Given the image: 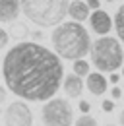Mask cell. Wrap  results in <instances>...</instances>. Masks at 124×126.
Segmentation results:
<instances>
[{"instance_id":"obj_11","label":"cell","mask_w":124,"mask_h":126,"mask_svg":"<svg viewBox=\"0 0 124 126\" xmlns=\"http://www.w3.org/2000/svg\"><path fill=\"white\" fill-rule=\"evenodd\" d=\"M64 91L68 97H79L83 91V81L81 78H78L76 74H68L64 76Z\"/></svg>"},{"instance_id":"obj_18","label":"cell","mask_w":124,"mask_h":126,"mask_svg":"<svg viewBox=\"0 0 124 126\" xmlns=\"http://www.w3.org/2000/svg\"><path fill=\"white\" fill-rule=\"evenodd\" d=\"M85 4H87L89 10H99V8H101V0H87Z\"/></svg>"},{"instance_id":"obj_7","label":"cell","mask_w":124,"mask_h":126,"mask_svg":"<svg viewBox=\"0 0 124 126\" xmlns=\"http://www.w3.org/2000/svg\"><path fill=\"white\" fill-rule=\"evenodd\" d=\"M89 21H91V27L95 33H99V35H107L110 31V27H112V19L108 16L105 10H93V16L89 17Z\"/></svg>"},{"instance_id":"obj_5","label":"cell","mask_w":124,"mask_h":126,"mask_svg":"<svg viewBox=\"0 0 124 126\" xmlns=\"http://www.w3.org/2000/svg\"><path fill=\"white\" fill-rule=\"evenodd\" d=\"M43 126H72L74 110L66 99H48L41 109Z\"/></svg>"},{"instance_id":"obj_12","label":"cell","mask_w":124,"mask_h":126,"mask_svg":"<svg viewBox=\"0 0 124 126\" xmlns=\"http://www.w3.org/2000/svg\"><path fill=\"white\" fill-rule=\"evenodd\" d=\"M114 29H116L118 39L124 41V4L116 10V14H114Z\"/></svg>"},{"instance_id":"obj_19","label":"cell","mask_w":124,"mask_h":126,"mask_svg":"<svg viewBox=\"0 0 124 126\" xmlns=\"http://www.w3.org/2000/svg\"><path fill=\"white\" fill-rule=\"evenodd\" d=\"M110 95H112V99H120V97H122V89H120L118 85H114V87L110 89Z\"/></svg>"},{"instance_id":"obj_6","label":"cell","mask_w":124,"mask_h":126,"mask_svg":"<svg viewBox=\"0 0 124 126\" xmlns=\"http://www.w3.org/2000/svg\"><path fill=\"white\" fill-rule=\"evenodd\" d=\"M6 126H31L33 124V112L23 101H14L8 105L4 112Z\"/></svg>"},{"instance_id":"obj_21","label":"cell","mask_w":124,"mask_h":126,"mask_svg":"<svg viewBox=\"0 0 124 126\" xmlns=\"http://www.w3.org/2000/svg\"><path fill=\"white\" fill-rule=\"evenodd\" d=\"M110 83H114V85H116V83H118V81H120V76H118V74H116V72H110Z\"/></svg>"},{"instance_id":"obj_26","label":"cell","mask_w":124,"mask_h":126,"mask_svg":"<svg viewBox=\"0 0 124 126\" xmlns=\"http://www.w3.org/2000/svg\"><path fill=\"white\" fill-rule=\"evenodd\" d=\"M107 2H112V0H107Z\"/></svg>"},{"instance_id":"obj_14","label":"cell","mask_w":124,"mask_h":126,"mask_svg":"<svg viewBox=\"0 0 124 126\" xmlns=\"http://www.w3.org/2000/svg\"><path fill=\"white\" fill-rule=\"evenodd\" d=\"M10 31H12V37H14V39H25L27 33H29V29H27L25 23H17V21H16Z\"/></svg>"},{"instance_id":"obj_3","label":"cell","mask_w":124,"mask_h":126,"mask_svg":"<svg viewBox=\"0 0 124 126\" xmlns=\"http://www.w3.org/2000/svg\"><path fill=\"white\" fill-rule=\"evenodd\" d=\"M70 0H19V12L39 27H54L66 17Z\"/></svg>"},{"instance_id":"obj_9","label":"cell","mask_w":124,"mask_h":126,"mask_svg":"<svg viewBox=\"0 0 124 126\" xmlns=\"http://www.w3.org/2000/svg\"><path fill=\"white\" fill-rule=\"evenodd\" d=\"M87 89L91 91L93 95H103L107 91L108 83H107V78L101 74V72H93V74H87Z\"/></svg>"},{"instance_id":"obj_1","label":"cell","mask_w":124,"mask_h":126,"mask_svg":"<svg viewBox=\"0 0 124 126\" xmlns=\"http://www.w3.org/2000/svg\"><path fill=\"white\" fill-rule=\"evenodd\" d=\"M2 74L6 87L14 95L31 103H41L52 99L58 91L64 78V64L46 47L21 41L6 52Z\"/></svg>"},{"instance_id":"obj_22","label":"cell","mask_w":124,"mask_h":126,"mask_svg":"<svg viewBox=\"0 0 124 126\" xmlns=\"http://www.w3.org/2000/svg\"><path fill=\"white\" fill-rule=\"evenodd\" d=\"M4 101H6V89L0 85V103H4Z\"/></svg>"},{"instance_id":"obj_16","label":"cell","mask_w":124,"mask_h":126,"mask_svg":"<svg viewBox=\"0 0 124 126\" xmlns=\"http://www.w3.org/2000/svg\"><path fill=\"white\" fill-rule=\"evenodd\" d=\"M8 41H10V35L6 33V29H2V27H0V50L8 45Z\"/></svg>"},{"instance_id":"obj_17","label":"cell","mask_w":124,"mask_h":126,"mask_svg":"<svg viewBox=\"0 0 124 126\" xmlns=\"http://www.w3.org/2000/svg\"><path fill=\"white\" fill-rule=\"evenodd\" d=\"M101 109L105 110V112H112V110H114V101H108V99H105V101L101 103Z\"/></svg>"},{"instance_id":"obj_24","label":"cell","mask_w":124,"mask_h":126,"mask_svg":"<svg viewBox=\"0 0 124 126\" xmlns=\"http://www.w3.org/2000/svg\"><path fill=\"white\" fill-rule=\"evenodd\" d=\"M120 78H124V66H122V76H120Z\"/></svg>"},{"instance_id":"obj_13","label":"cell","mask_w":124,"mask_h":126,"mask_svg":"<svg viewBox=\"0 0 124 126\" xmlns=\"http://www.w3.org/2000/svg\"><path fill=\"white\" fill-rule=\"evenodd\" d=\"M72 74H76L78 78H83V76H87L89 74V62H85L83 58H78L76 62H74V66H72Z\"/></svg>"},{"instance_id":"obj_15","label":"cell","mask_w":124,"mask_h":126,"mask_svg":"<svg viewBox=\"0 0 124 126\" xmlns=\"http://www.w3.org/2000/svg\"><path fill=\"white\" fill-rule=\"evenodd\" d=\"M74 126H97V120L93 116H89V114H81Z\"/></svg>"},{"instance_id":"obj_8","label":"cell","mask_w":124,"mask_h":126,"mask_svg":"<svg viewBox=\"0 0 124 126\" xmlns=\"http://www.w3.org/2000/svg\"><path fill=\"white\" fill-rule=\"evenodd\" d=\"M19 16V0H0V23H14Z\"/></svg>"},{"instance_id":"obj_4","label":"cell","mask_w":124,"mask_h":126,"mask_svg":"<svg viewBox=\"0 0 124 126\" xmlns=\"http://www.w3.org/2000/svg\"><path fill=\"white\" fill-rule=\"evenodd\" d=\"M89 52H91L93 66L99 72H116L122 66V47H120L118 39H114L110 35H101L97 41H93Z\"/></svg>"},{"instance_id":"obj_10","label":"cell","mask_w":124,"mask_h":126,"mask_svg":"<svg viewBox=\"0 0 124 126\" xmlns=\"http://www.w3.org/2000/svg\"><path fill=\"white\" fill-rule=\"evenodd\" d=\"M66 14L72 16L74 21L81 23V21H85V19L89 17V8H87L85 2H81V0H74V2L68 4V12H66Z\"/></svg>"},{"instance_id":"obj_20","label":"cell","mask_w":124,"mask_h":126,"mask_svg":"<svg viewBox=\"0 0 124 126\" xmlns=\"http://www.w3.org/2000/svg\"><path fill=\"white\" fill-rule=\"evenodd\" d=\"M79 110H81L83 114H87V112L91 110V105H89L87 101H79Z\"/></svg>"},{"instance_id":"obj_25","label":"cell","mask_w":124,"mask_h":126,"mask_svg":"<svg viewBox=\"0 0 124 126\" xmlns=\"http://www.w3.org/2000/svg\"><path fill=\"white\" fill-rule=\"evenodd\" d=\"M107 126H116V124H107Z\"/></svg>"},{"instance_id":"obj_23","label":"cell","mask_w":124,"mask_h":126,"mask_svg":"<svg viewBox=\"0 0 124 126\" xmlns=\"http://www.w3.org/2000/svg\"><path fill=\"white\" fill-rule=\"evenodd\" d=\"M118 120H120V124L124 126V110H122V112H120V116H118Z\"/></svg>"},{"instance_id":"obj_2","label":"cell","mask_w":124,"mask_h":126,"mask_svg":"<svg viewBox=\"0 0 124 126\" xmlns=\"http://www.w3.org/2000/svg\"><path fill=\"white\" fill-rule=\"evenodd\" d=\"M50 41L56 50L54 54L58 58H68V60L83 58L91 47L89 33L78 21H60L56 29L52 31Z\"/></svg>"}]
</instances>
